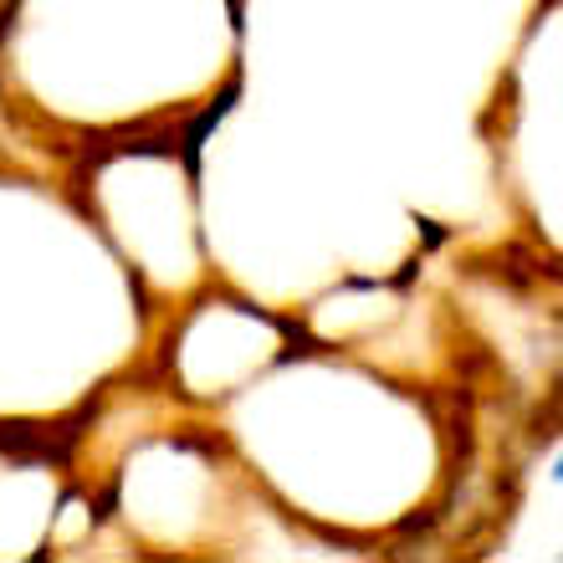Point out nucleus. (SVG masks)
I'll list each match as a JSON object with an SVG mask.
<instances>
[{
	"label": "nucleus",
	"instance_id": "obj_4",
	"mask_svg": "<svg viewBox=\"0 0 563 563\" xmlns=\"http://www.w3.org/2000/svg\"><path fill=\"white\" fill-rule=\"evenodd\" d=\"M553 482H563V456H559V466H553Z\"/></svg>",
	"mask_w": 563,
	"mask_h": 563
},
{
	"label": "nucleus",
	"instance_id": "obj_1",
	"mask_svg": "<svg viewBox=\"0 0 563 563\" xmlns=\"http://www.w3.org/2000/svg\"><path fill=\"white\" fill-rule=\"evenodd\" d=\"M0 451L15 461H62L67 456V435H57L52 426H26V420H15V426H0Z\"/></svg>",
	"mask_w": 563,
	"mask_h": 563
},
{
	"label": "nucleus",
	"instance_id": "obj_3",
	"mask_svg": "<svg viewBox=\"0 0 563 563\" xmlns=\"http://www.w3.org/2000/svg\"><path fill=\"white\" fill-rule=\"evenodd\" d=\"M225 11H231V26L241 31V0H225Z\"/></svg>",
	"mask_w": 563,
	"mask_h": 563
},
{
	"label": "nucleus",
	"instance_id": "obj_2",
	"mask_svg": "<svg viewBox=\"0 0 563 563\" xmlns=\"http://www.w3.org/2000/svg\"><path fill=\"white\" fill-rule=\"evenodd\" d=\"M231 108H236V82H231V88H225L221 98H216V103H210L206 113H200V119L185 129V164H190V175H195V164H200V148H206V139L216 134V123H221Z\"/></svg>",
	"mask_w": 563,
	"mask_h": 563
}]
</instances>
